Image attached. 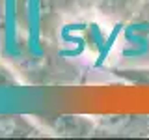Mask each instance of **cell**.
<instances>
[{"mask_svg":"<svg viewBox=\"0 0 149 140\" xmlns=\"http://www.w3.org/2000/svg\"><path fill=\"white\" fill-rule=\"evenodd\" d=\"M95 133L112 136H149V114L108 116L99 121Z\"/></svg>","mask_w":149,"mask_h":140,"instance_id":"1","label":"cell"},{"mask_svg":"<svg viewBox=\"0 0 149 140\" xmlns=\"http://www.w3.org/2000/svg\"><path fill=\"white\" fill-rule=\"evenodd\" d=\"M97 125L84 116H62L56 123V133L63 136H88L95 134Z\"/></svg>","mask_w":149,"mask_h":140,"instance_id":"2","label":"cell"},{"mask_svg":"<svg viewBox=\"0 0 149 140\" xmlns=\"http://www.w3.org/2000/svg\"><path fill=\"white\" fill-rule=\"evenodd\" d=\"M119 78L125 82L138 84V86H149V67H134V69H119L118 73Z\"/></svg>","mask_w":149,"mask_h":140,"instance_id":"3","label":"cell"},{"mask_svg":"<svg viewBox=\"0 0 149 140\" xmlns=\"http://www.w3.org/2000/svg\"><path fill=\"white\" fill-rule=\"evenodd\" d=\"M0 4H2V0H0Z\"/></svg>","mask_w":149,"mask_h":140,"instance_id":"4","label":"cell"}]
</instances>
